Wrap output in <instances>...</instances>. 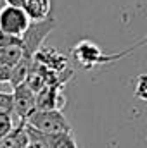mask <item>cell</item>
I'll return each mask as SVG.
<instances>
[{
  "instance_id": "8",
  "label": "cell",
  "mask_w": 147,
  "mask_h": 148,
  "mask_svg": "<svg viewBox=\"0 0 147 148\" xmlns=\"http://www.w3.org/2000/svg\"><path fill=\"white\" fill-rule=\"evenodd\" d=\"M23 45H12L0 48V64H5L9 67H14L23 59Z\"/></svg>"
},
{
  "instance_id": "11",
  "label": "cell",
  "mask_w": 147,
  "mask_h": 148,
  "mask_svg": "<svg viewBox=\"0 0 147 148\" xmlns=\"http://www.w3.org/2000/svg\"><path fill=\"white\" fill-rule=\"evenodd\" d=\"M12 45H23V36H14L0 29V48L12 47Z\"/></svg>"
},
{
  "instance_id": "1",
  "label": "cell",
  "mask_w": 147,
  "mask_h": 148,
  "mask_svg": "<svg viewBox=\"0 0 147 148\" xmlns=\"http://www.w3.org/2000/svg\"><path fill=\"white\" fill-rule=\"evenodd\" d=\"M146 43H147V38H144V40H140L137 45L130 47L128 50H125V52H121V53L109 55V53H104L95 43L83 40V41L76 43V45L73 47V50H71V57H73L74 62H76L81 69H92V67H95V66H104V64L116 62V60L126 57L128 53L135 52L139 47H142V45H146Z\"/></svg>"
},
{
  "instance_id": "5",
  "label": "cell",
  "mask_w": 147,
  "mask_h": 148,
  "mask_svg": "<svg viewBox=\"0 0 147 148\" xmlns=\"http://www.w3.org/2000/svg\"><path fill=\"white\" fill-rule=\"evenodd\" d=\"M12 95H14V115L17 117V122H24L37 110V93L26 83H21L14 88Z\"/></svg>"
},
{
  "instance_id": "2",
  "label": "cell",
  "mask_w": 147,
  "mask_h": 148,
  "mask_svg": "<svg viewBox=\"0 0 147 148\" xmlns=\"http://www.w3.org/2000/svg\"><path fill=\"white\" fill-rule=\"evenodd\" d=\"M30 127L45 134H59V133H73L71 124L61 110H43L37 109L26 121Z\"/></svg>"
},
{
  "instance_id": "6",
  "label": "cell",
  "mask_w": 147,
  "mask_h": 148,
  "mask_svg": "<svg viewBox=\"0 0 147 148\" xmlns=\"http://www.w3.org/2000/svg\"><path fill=\"white\" fill-rule=\"evenodd\" d=\"M64 84H49L37 93V109L43 110H61L66 103L64 95L61 93Z\"/></svg>"
},
{
  "instance_id": "7",
  "label": "cell",
  "mask_w": 147,
  "mask_h": 148,
  "mask_svg": "<svg viewBox=\"0 0 147 148\" xmlns=\"http://www.w3.org/2000/svg\"><path fill=\"white\" fill-rule=\"evenodd\" d=\"M31 21H43L50 17V9L52 3L50 0H26L23 7Z\"/></svg>"
},
{
  "instance_id": "3",
  "label": "cell",
  "mask_w": 147,
  "mask_h": 148,
  "mask_svg": "<svg viewBox=\"0 0 147 148\" xmlns=\"http://www.w3.org/2000/svg\"><path fill=\"white\" fill-rule=\"evenodd\" d=\"M54 28H55V19L54 17H47L43 21H33L23 35V52H24L23 57L28 59V60H35V55L42 48L43 40L47 38V35Z\"/></svg>"
},
{
  "instance_id": "15",
  "label": "cell",
  "mask_w": 147,
  "mask_h": 148,
  "mask_svg": "<svg viewBox=\"0 0 147 148\" xmlns=\"http://www.w3.org/2000/svg\"><path fill=\"white\" fill-rule=\"evenodd\" d=\"M5 5H14V7H24L26 0H3Z\"/></svg>"
},
{
  "instance_id": "13",
  "label": "cell",
  "mask_w": 147,
  "mask_h": 148,
  "mask_svg": "<svg viewBox=\"0 0 147 148\" xmlns=\"http://www.w3.org/2000/svg\"><path fill=\"white\" fill-rule=\"evenodd\" d=\"M137 97L140 100H147V74L139 76V84H137Z\"/></svg>"
},
{
  "instance_id": "4",
  "label": "cell",
  "mask_w": 147,
  "mask_h": 148,
  "mask_svg": "<svg viewBox=\"0 0 147 148\" xmlns=\"http://www.w3.org/2000/svg\"><path fill=\"white\" fill-rule=\"evenodd\" d=\"M31 19L28 17L26 10L23 7H14V5H5L0 9V29L14 35V36H23L24 31L30 28Z\"/></svg>"
},
{
  "instance_id": "12",
  "label": "cell",
  "mask_w": 147,
  "mask_h": 148,
  "mask_svg": "<svg viewBox=\"0 0 147 148\" xmlns=\"http://www.w3.org/2000/svg\"><path fill=\"white\" fill-rule=\"evenodd\" d=\"M12 129H14L12 117H10V115H3V114H0V140H3Z\"/></svg>"
},
{
  "instance_id": "10",
  "label": "cell",
  "mask_w": 147,
  "mask_h": 148,
  "mask_svg": "<svg viewBox=\"0 0 147 148\" xmlns=\"http://www.w3.org/2000/svg\"><path fill=\"white\" fill-rule=\"evenodd\" d=\"M0 114L3 115H14V95L12 93H2L0 91Z\"/></svg>"
},
{
  "instance_id": "14",
  "label": "cell",
  "mask_w": 147,
  "mask_h": 148,
  "mask_svg": "<svg viewBox=\"0 0 147 148\" xmlns=\"http://www.w3.org/2000/svg\"><path fill=\"white\" fill-rule=\"evenodd\" d=\"M10 77H12V67L0 64V83H10Z\"/></svg>"
},
{
  "instance_id": "9",
  "label": "cell",
  "mask_w": 147,
  "mask_h": 148,
  "mask_svg": "<svg viewBox=\"0 0 147 148\" xmlns=\"http://www.w3.org/2000/svg\"><path fill=\"white\" fill-rule=\"evenodd\" d=\"M45 136H47L49 148H78L73 133H59V134H45Z\"/></svg>"
}]
</instances>
